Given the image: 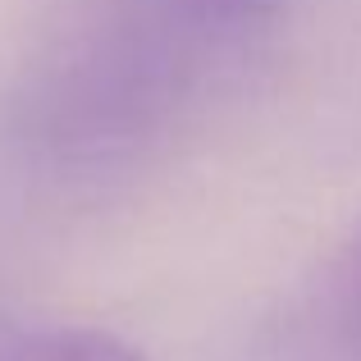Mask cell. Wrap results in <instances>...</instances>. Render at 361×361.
Listing matches in <instances>:
<instances>
[{"label":"cell","mask_w":361,"mask_h":361,"mask_svg":"<svg viewBox=\"0 0 361 361\" xmlns=\"http://www.w3.org/2000/svg\"><path fill=\"white\" fill-rule=\"evenodd\" d=\"M279 5L283 0H119V14L192 64L197 55L229 51L256 37L279 14Z\"/></svg>","instance_id":"obj_1"},{"label":"cell","mask_w":361,"mask_h":361,"mask_svg":"<svg viewBox=\"0 0 361 361\" xmlns=\"http://www.w3.org/2000/svg\"><path fill=\"white\" fill-rule=\"evenodd\" d=\"M0 361H147V357L110 329L14 325V329H0Z\"/></svg>","instance_id":"obj_2"},{"label":"cell","mask_w":361,"mask_h":361,"mask_svg":"<svg viewBox=\"0 0 361 361\" xmlns=\"http://www.w3.org/2000/svg\"><path fill=\"white\" fill-rule=\"evenodd\" d=\"M338 307H343L348 329L361 338V224L353 229L343 256H338Z\"/></svg>","instance_id":"obj_3"}]
</instances>
